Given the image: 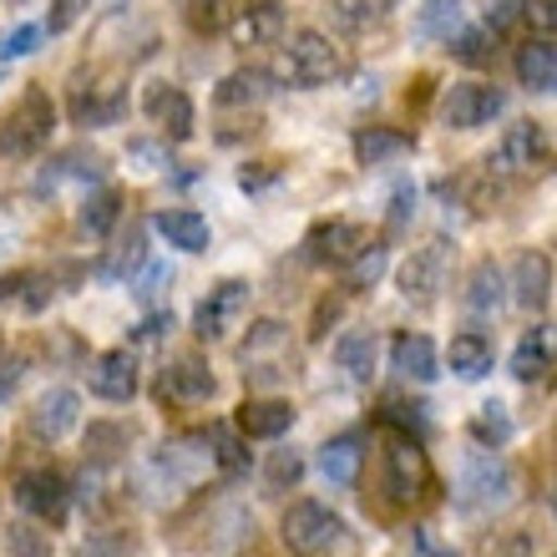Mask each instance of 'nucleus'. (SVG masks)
Wrapping results in <instances>:
<instances>
[{"label":"nucleus","mask_w":557,"mask_h":557,"mask_svg":"<svg viewBox=\"0 0 557 557\" xmlns=\"http://www.w3.org/2000/svg\"><path fill=\"white\" fill-rule=\"evenodd\" d=\"M278 537H284V547L294 557H355L360 553V537L350 532V522L314 497L289 502V512L278 522Z\"/></svg>","instance_id":"1"},{"label":"nucleus","mask_w":557,"mask_h":557,"mask_svg":"<svg viewBox=\"0 0 557 557\" xmlns=\"http://www.w3.org/2000/svg\"><path fill=\"white\" fill-rule=\"evenodd\" d=\"M522 492L517 482L512 461L492 446H476V451L461 456V471H456V507L471 517H492V512H507Z\"/></svg>","instance_id":"2"},{"label":"nucleus","mask_w":557,"mask_h":557,"mask_svg":"<svg viewBox=\"0 0 557 557\" xmlns=\"http://www.w3.org/2000/svg\"><path fill=\"white\" fill-rule=\"evenodd\" d=\"M51 137H57V102H51L46 87H26L5 112V122H0V158L11 162L41 158Z\"/></svg>","instance_id":"3"},{"label":"nucleus","mask_w":557,"mask_h":557,"mask_svg":"<svg viewBox=\"0 0 557 557\" xmlns=\"http://www.w3.org/2000/svg\"><path fill=\"white\" fill-rule=\"evenodd\" d=\"M238 366H244V381L249 385H289L299 375V350H294V335L284 320H259L249 324V339L238 345Z\"/></svg>","instance_id":"4"},{"label":"nucleus","mask_w":557,"mask_h":557,"mask_svg":"<svg viewBox=\"0 0 557 557\" xmlns=\"http://www.w3.org/2000/svg\"><path fill=\"white\" fill-rule=\"evenodd\" d=\"M278 76H284L294 91H320V87H330V82L345 76V57H339V46L330 41L324 30L305 26V30H294L289 46H284Z\"/></svg>","instance_id":"5"},{"label":"nucleus","mask_w":557,"mask_h":557,"mask_svg":"<svg viewBox=\"0 0 557 557\" xmlns=\"http://www.w3.org/2000/svg\"><path fill=\"white\" fill-rule=\"evenodd\" d=\"M431 456H425L421 441L411 436H391L381 451V492L391 507H416V502H425V492H431Z\"/></svg>","instance_id":"6"},{"label":"nucleus","mask_w":557,"mask_h":557,"mask_svg":"<svg viewBox=\"0 0 557 557\" xmlns=\"http://www.w3.org/2000/svg\"><path fill=\"white\" fill-rule=\"evenodd\" d=\"M502 112H507V91L492 87V82H451L436 102V117L451 133H476L486 122H497Z\"/></svg>","instance_id":"7"},{"label":"nucleus","mask_w":557,"mask_h":557,"mask_svg":"<svg viewBox=\"0 0 557 557\" xmlns=\"http://www.w3.org/2000/svg\"><path fill=\"white\" fill-rule=\"evenodd\" d=\"M11 497H15L21 512L36 517V522H46V528H61L66 512H72V482H66V471H57V467L21 471V476L11 482Z\"/></svg>","instance_id":"8"},{"label":"nucleus","mask_w":557,"mask_h":557,"mask_svg":"<svg viewBox=\"0 0 557 557\" xmlns=\"http://www.w3.org/2000/svg\"><path fill=\"white\" fill-rule=\"evenodd\" d=\"M249 294H253L249 278H219V284H213V289L198 299V309H193V335L203 339V345L223 339L238 320H244V309H249Z\"/></svg>","instance_id":"9"},{"label":"nucleus","mask_w":557,"mask_h":557,"mask_svg":"<svg viewBox=\"0 0 557 557\" xmlns=\"http://www.w3.org/2000/svg\"><path fill=\"white\" fill-rule=\"evenodd\" d=\"M370 244V234H366V223H355V219H324V223H314L305 234V264H314V269H345L355 259V253Z\"/></svg>","instance_id":"10"},{"label":"nucleus","mask_w":557,"mask_h":557,"mask_svg":"<svg viewBox=\"0 0 557 557\" xmlns=\"http://www.w3.org/2000/svg\"><path fill=\"white\" fill-rule=\"evenodd\" d=\"M158 471L168 476V486H183V492H193V486H203L208 476H213V446H208V431H183V436H173L168 446L158 451Z\"/></svg>","instance_id":"11"},{"label":"nucleus","mask_w":557,"mask_h":557,"mask_svg":"<svg viewBox=\"0 0 557 557\" xmlns=\"http://www.w3.org/2000/svg\"><path fill=\"white\" fill-rule=\"evenodd\" d=\"M66 112H72L76 127H117V122L127 117V87L97 82V76H76Z\"/></svg>","instance_id":"12"},{"label":"nucleus","mask_w":557,"mask_h":557,"mask_svg":"<svg viewBox=\"0 0 557 557\" xmlns=\"http://www.w3.org/2000/svg\"><path fill=\"white\" fill-rule=\"evenodd\" d=\"M553 158V147H547V133L543 122H512L507 133H502V143L492 147V158H486V168L492 173H532V168H543V162Z\"/></svg>","instance_id":"13"},{"label":"nucleus","mask_w":557,"mask_h":557,"mask_svg":"<svg viewBox=\"0 0 557 557\" xmlns=\"http://www.w3.org/2000/svg\"><path fill=\"white\" fill-rule=\"evenodd\" d=\"M137 385H143V375H137V355L127 350V345L91 355V366H87V391H91L97 400L127 406V400L137 396Z\"/></svg>","instance_id":"14"},{"label":"nucleus","mask_w":557,"mask_h":557,"mask_svg":"<svg viewBox=\"0 0 557 557\" xmlns=\"http://www.w3.org/2000/svg\"><path fill=\"white\" fill-rule=\"evenodd\" d=\"M143 112L158 122L168 143H188L198 133V107H193V97L177 82H147Z\"/></svg>","instance_id":"15"},{"label":"nucleus","mask_w":557,"mask_h":557,"mask_svg":"<svg viewBox=\"0 0 557 557\" xmlns=\"http://www.w3.org/2000/svg\"><path fill=\"white\" fill-rule=\"evenodd\" d=\"M158 391L168 400H183V406H203V400L219 396V375L208 370V360L198 350H183L173 355L158 375Z\"/></svg>","instance_id":"16"},{"label":"nucleus","mask_w":557,"mask_h":557,"mask_svg":"<svg viewBox=\"0 0 557 557\" xmlns=\"http://www.w3.org/2000/svg\"><path fill=\"white\" fill-rule=\"evenodd\" d=\"M76 421H82V396H76L72 385H51V391L36 396V406L26 411V436L57 446L66 431H76Z\"/></svg>","instance_id":"17"},{"label":"nucleus","mask_w":557,"mask_h":557,"mask_svg":"<svg viewBox=\"0 0 557 557\" xmlns=\"http://www.w3.org/2000/svg\"><path fill=\"white\" fill-rule=\"evenodd\" d=\"M446 278H451V244H425L416 249L406 264H400V294L416 299V305H431L441 289H446Z\"/></svg>","instance_id":"18"},{"label":"nucleus","mask_w":557,"mask_h":557,"mask_svg":"<svg viewBox=\"0 0 557 557\" xmlns=\"http://www.w3.org/2000/svg\"><path fill=\"white\" fill-rule=\"evenodd\" d=\"M507 289H512V299L528 309V314H543L547 299H553V259H547L543 249H522Z\"/></svg>","instance_id":"19"},{"label":"nucleus","mask_w":557,"mask_h":557,"mask_svg":"<svg viewBox=\"0 0 557 557\" xmlns=\"http://www.w3.org/2000/svg\"><path fill=\"white\" fill-rule=\"evenodd\" d=\"M234 425H238V436L244 441H278V436H289L294 431V406L289 400H278V396H249L244 406H238Z\"/></svg>","instance_id":"20"},{"label":"nucleus","mask_w":557,"mask_h":557,"mask_svg":"<svg viewBox=\"0 0 557 557\" xmlns=\"http://www.w3.org/2000/svg\"><path fill=\"white\" fill-rule=\"evenodd\" d=\"M284 36V5L278 0H249L244 11L228 21V41L234 46H274Z\"/></svg>","instance_id":"21"},{"label":"nucleus","mask_w":557,"mask_h":557,"mask_svg":"<svg viewBox=\"0 0 557 557\" xmlns=\"http://www.w3.org/2000/svg\"><path fill=\"white\" fill-rule=\"evenodd\" d=\"M517 82L537 97H557V41L553 36H537V41H522L512 57Z\"/></svg>","instance_id":"22"},{"label":"nucleus","mask_w":557,"mask_h":557,"mask_svg":"<svg viewBox=\"0 0 557 557\" xmlns=\"http://www.w3.org/2000/svg\"><path fill=\"white\" fill-rule=\"evenodd\" d=\"M553 366H557V330L553 324H532L512 350V375L522 385H537L553 375Z\"/></svg>","instance_id":"23"},{"label":"nucleus","mask_w":557,"mask_h":557,"mask_svg":"<svg viewBox=\"0 0 557 557\" xmlns=\"http://www.w3.org/2000/svg\"><path fill=\"white\" fill-rule=\"evenodd\" d=\"M360 467H366V436L360 431H339L320 446V471L330 486H355Z\"/></svg>","instance_id":"24"},{"label":"nucleus","mask_w":557,"mask_h":557,"mask_svg":"<svg viewBox=\"0 0 557 557\" xmlns=\"http://www.w3.org/2000/svg\"><path fill=\"white\" fill-rule=\"evenodd\" d=\"M350 147L360 168H385V162H396V158H411L416 137L400 133V127H355Z\"/></svg>","instance_id":"25"},{"label":"nucleus","mask_w":557,"mask_h":557,"mask_svg":"<svg viewBox=\"0 0 557 557\" xmlns=\"http://www.w3.org/2000/svg\"><path fill=\"white\" fill-rule=\"evenodd\" d=\"M269 97H274V72H264V66H238V72H228L219 82L213 107L234 112V107H264Z\"/></svg>","instance_id":"26"},{"label":"nucleus","mask_w":557,"mask_h":557,"mask_svg":"<svg viewBox=\"0 0 557 557\" xmlns=\"http://www.w3.org/2000/svg\"><path fill=\"white\" fill-rule=\"evenodd\" d=\"M66 177L97 188V183H107V158L97 152V147H66V152H57V158L46 162L41 188H57V183H66Z\"/></svg>","instance_id":"27"},{"label":"nucleus","mask_w":557,"mask_h":557,"mask_svg":"<svg viewBox=\"0 0 557 557\" xmlns=\"http://www.w3.org/2000/svg\"><path fill=\"white\" fill-rule=\"evenodd\" d=\"M335 366L350 375L355 385L375 381V366H381V335L375 330H345L335 339Z\"/></svg>","instance_id":"28"},{"label":"nucleus","mask_w":557,"mask_h":557,"mask_svg":"<svg viewBox=\"0 0 557 557\" xmlns=\"http://www.w3.org/2000/svg\"><path fill=\"white\" fill-rule=\"evenodd\" d=\"M133 441L137 431L127 421H91L82 436V456H87V467H117V461H127Z\"/></svg>","instance_id":"29"},{"label":"nucleus","mask_w":557,"mask_h":557,"mask_svg":"<svg viewBox=\"0 0 557 557\" xmlns=\"http://www.w3.org/2000/svg\"><path fill=\"white\" fill-rule=\"evenodd\" d=\"M391 370L396 375H406V381H436L441 375V355L436 345L425 335H411V330H400L396 339H391Z\"/></svg>","instance_id":"30"},{"label":"nucleus","mask_w":557,"mask_h":557,"mask_svg":"<svg viewBox=\"0 0 557 557\" xmlns=\"http://www.w3.org/2000/svg\"><path fill=\"white\" fill-rule=\"evenodd\" d=\"M152 228L168 238V249H183V253H208V219L193 213V208H162L152 213Z\"/></svg>","instance_id":"31"},{"label":"nucleus","mask_w":557,"mask_h":557,"mask_svg":"<svg viewBox=\"0 0 557 557\" xmlns=\"http://www.w3.org/2000/svg\"><path fill=\"white\" fill-rule=\"evenodd\" d=\"M446 360H451L456 381H482V375H492V366H497V350H492V339H486L482 330H461V335L451 339Z\"/></svg>","instance_id":"32"},{"label":"nucleus","mask_w":557,"mask_h":557,"mask_svg":"<svg viewBox=\"0 0 557 557\" xmlns=\"http://www.w3.org/2000/svg\"><path fill=\"white\" fill-rule=\"evenodd\" d=\"M461 305H467L471 314H497V309L507 305V274H502L492 259H482V264L467 274V294H461Z\"/></svg>","instance_id":"33"},{"label":"nucleus","mask_w":557,"mask_h":557,"mask_svg":"<svg viewBox=\"0 0 557 557\" xmlns=\"http://www.w3.org/2000/svg\"><path fill=\"white\" fill-rule=\"evenodd\" d=\"M122 219V193L112 188V183H97V188L87 193V203H82V213H76V228L87 238H107L112 228H117Z\"/></svg>","instance_id":"34"},{"label":"nucleus","mask_w":557,"mask_h":557,"mask_svg":"<svg viewBox=\"0 0 557 557\" xmlns=\"http://www.w3.org/2000/svg\"><path fill=\"white\" fill-rule=\"evenodd\" d=\"M396 15V0H330V21L350 36H366V30L385 26Z\"/></svg>","instance_id":"35"},{"label":"nucleus","mask_w":557,"mask_h":557,"mask_svg":"<svg viewBox=\"0 0 557 557\" xmlns=\"http://www.w3.org/2000/svg\"><path fill=\"white\" fill-rule=\"evenodd\" d=\"M208 431V446H213V467H219V476H228V482H238V476H249V446H244V436H238V425H203Z\"/></svg>","instance_id":"36"},{"label":"nucleus","mask_w":557,"mask_h":557,"mask_svg":"<svg viewBox=\"0 0 557 557\" xmlns=\"http://www.w3.org/2000/svg\"><path fill=\"white\" fill-rule=\"evenodd\" d=\"M385 269H391V249H385V244H366V249L355 253L350 264L339 269V289L345 294H366V289H375V284H381L385 278Z\"/></svg>","instance_id":"37"},{"label":"nucleus","mask_w":557,"mask_h":557,"mask_svg":"<svg viewBox=\"0 0 557 557\" xmlns=\"http://www.w3.org/2000/svg\"><path fill=\"white\" fill-rule=\"evenodd\" d=\"M177 15L193 36H223L228 21H234V0H177Z\"/></svg>","instance_id":"38"},{"label":"nucleus","mask_w":557,"mask_h":557,"mask_svg":"<svg viewBox=\"0 0 557 557\" xmlns=\"http://www.w3.org/2000/svg\"><path fill=\"white\" fill-rule=\"evenodd\" d=\"M0 543H5V557H51V553H57V543H51V532H46V522H36V517L5 522V532H0Z\"/></svg>","instance_id":"39"},{"label":"nucleus","mask_w":557,"mask_h":557,"mask_svg":"<svg viewBox=\"0 0 557 557\" xmlns=\"http://www.w3.org/2000/svg\"><path fill=\"white\" fill-rule=\"evenodd\" d=\"M467 431H471V441H476V446H492V451H502V446L517 436L512 411H507L502 400H486V406H476V416H471Z\"/></svg>","instance_id":"40"},{"label":"nucleus","mask_w":557,"mask_h":557,"mask_svg":"<svg viewBox=\"0 0 557 557\" xmlns=\"http://www.w3.org/2000/svg\"><path fill=\"white\" fill-rule=\"evenodd\" d=\"M461 26H467V5L461 0H425L421 15H416V30L431 36V41H451Z\"/></svg>","instance_id":"41"},{"label":"nucleus","mask_w":557,"mask_h":557,"mask_svg":"<svg viewBox=\"0 0 557 557\" xmlns=\"http://www.w3.org/2000/svg\"><path fill=\"white\" fill-rule=\"evenodd\" d=\"M143 264H147V238H143V228H127V244H117V253H112V259H102V264H97V274L117 284V278H133Z\"/></svg>","instance_id":"42"},{"label":"nucleus","mask_w":557,"mask_h":557,"mask_svg":"<svg viewBox=\"0 0 557 557\" xmlns=\"http://www.w3.org/2000/svg\"><path fill=\"white\" fill-rule=\"evenodd\" d=\"M446 46H451L456 61H467V66H482V61H492V51H497V30H492V26H486V30H467V26H461Z\"/></svg>","instance_id":"43"},{"label":"nucleus","mask_w":557,"mask_h":557,"mask_svg":"<svg viewBox=\"0 0 557 557\" xmlns=\"http://www.w3.org/2000/svg\"><path fill=\"white\" fill-rule=\"evenodd\" d=\"M375 421L391 425V431H400V436H411V441H425V431H431V421H425V406H400V400H385Z\"/></svg>","instance_id":"44"},{"label":"nucleus","mask_w":557,"mask_h":557,"mask_svg":"<svg viewBox=\"0 0 557 557\" xmlns=\"http://www.w3.org/2000/svg\"><path fill=\"white\" fill-rule=\"evenodd\" d=\"M87 557H137V537L122 528H107V532H91L87 543H82Z\"/></svg>","instance_id":"45"},{"label":"nucleus","mask_w":557,"mask_h":557,"mask_svg":"<svg viewBox=\"0 0 557 557\" xmlns=\"http://www.w3.org/2000/svg\"><path fill=\"white\" fill-rule=\"evenodd\" d=\"M299 476H305V456L294 451H274L269 456V471H264V482H269V492H284V486H299Z\"/></svg>","instance_id":"46"},{"label":"nucleus","mask_w":557,"mask_h":557,"mask_svg":"<svg viewBox=\"0 0 557 557\" xmlns=\"http://www.w3.org/2000/svg\"><path fill=\"white\" fill-rule=\"evenodd\" d=\"M385 208H391V213H385V228H391V234H406L416 219V183H396Z\"/></svg>","instance_id":"47"},{"label":"nucleus","mask_w":557,"mask_h":557,"mask_svg":"<svg viewBox=\"0 0 557 557\" xmlns=\"http://www.w3.org/2000/svg\"><path fill=\"white\" fill-rule=\"evenodd\" d=\"M91 5H97V0H51V11H46V36H66Z\"/></svg>","instance_id":"48"},{"label":"nucleus","mask_w":557,"mask_h":557,"mask_svg":"<svg viewBox=\"0 0 557 557\" xmlns=\"http://www.w3.org/2000/svg\"><path fill=\"white\" fill-rule=\"evenodd\" d=\"M162 284H173V269L162 264V259H147V264L133 274V294L143 299V305H152V299H158Z\"/></svg>","instance_id":"49"},{"label":"nucleus","mask_w":557,"mask_h":557,"mask_svg":"<svg viewBox=\"0 0 557 557\" xmlns=\"http://www.w3.org/2000/svg\"><path fill=\"white\" fill-rule=\"evenodd\" d=\"M522 21L543 36H557V0H522Z\"/></svg>","instance_id":"50"},{"label":"nucleus","mask_w":557,"mask_h":557,"mask_svg":"<svg viewBox=\"0 0 557 557\" xmlns=\"http://www.w3.org/2000/svg\"><path fill=\"white\" fill-rule=\"evenodd\" d=\"M46 36V26H21L5 36V46H0V61H15V57H30L36 51V41Z\"/></svg>","instance_id":"51"},{"label":"nucleus","mask_w":557,"mask_h":557,"mask_svg":"<svg viewBox=\"0 0 557 557\" xmlns=\"http://www.w3.org/2000/svg\"><path fill=\"white\" fill-rule=\"evenodd\" d=\"M21 381H26V360H21V355H5V360H0V406L21 391Z\"/></svg>","instance_id":"52"},{"label":"nucleus","mask_w":557,"mask_h":557,"mask_svg":"<svg viewBox=\"0 0 557 557\" xmlns=\"http://www.w3.org/2000/svg\"><path fill=\"white\" fill-rule=\"evenodd\" d=\"M274 177H278L274 162H249V168L238 173V188H244V193H264L269 183H274Z\"/></svg>","instance_id":"53"},{"label":"nucleus","mask_w":557,"mask_h":557,"mask_svg":"<svg viewBox=\"0 0 557 557\" xmlns=\"http://www.w3.org/2000/svg\"><path fill=\"white\" fill-rule=\"evenodd\" d=\"M411 553H416V557H461L451 543H441L436 532H425V528H416V537H411Z\"/></svg>","instance_id":"54"},{"label":"nucleus","mask_w":557,"mask_h":557,"mask_svg":"<svg viewBox=\"0 0 557 557\" xmlns=\"http://www.w3.org/2000/svg\"><path fill=\"white\" fill-rule=\"evenodd\" d=\"M162 335H173V309H152L133 330V339H162Z\"/></svg>","instance_id":"55"},{"label":"nucleus","mask_w":557,"mask_h":557,"mask_svg":"<svg viewBox=\"0 0 557 557\" xmlns=\"http://www.w3.org/2000/svg\"><path fill=\"white\" fill-rule=\"evenodd\" d=\"M512 21H522V0H497V5H486V26L492 30H507Z\"/></svg>","instance_id":"56"},{"label":"nucleus","mask_w":557,"mask_h":557,"mask_svg":"<svg viewBox=\"0 0 557 557\" xmlns=\"http://www.w3.org/2000/svg\"><path fill=\"white\" fill-rule=\"evenodd\" d=\"M335 320H339V299H330V294H324L320 305H314V330H309V339H324V330H330Z\"/></svg>","instance_id":"57"},{"label":"nucleus","mask_w":557,"mask_h":557,"mask_svg":"<svg viewBox=\"0 0 557 557\" xmlns=\"http://www.w3.org/2000/svg\"><path fill=\"white\" fill-rule=\"evenodd\" d=\"M26 274H30V269H11V274H0V305H21Z\"/></svg>","instance_id":"58"},{"label":"nucleus","mask_w":557,"mask_h":557,"mask_svg":"<svg viewBox=\"0 0 557 557\" xmlns=\"http://www.w3.org/2000/svg\"><path fill=\"white\" fill-rule=\"evenodd\" d=\"M133 158H143V162H158V168H168V158H162L152 143H133Z\"/></svg>","instance_id":"59"},{"label":"nucleus","mask_w":557,"mask_h":557,"mask_svg":"<svg viewBox=\"0 0 557 557\" xmlns=\"http://www.w3.org/2000/svg\"><path fill=\"white\" fill-rule=\"evenodd\" d=\"M0 350H5V330H0Z\"/></svg>","instance_id":"60"},{"label":"nucleus","mask_w":557,"mask_h":557,"mask_svg":"<svg viewBox=\"0 0 557 557\" xmlns=\"http://www.w3.org/2000/svg\"><path fill=\"white\" fill-rule=\"evenodd\" d=\"M553 517H557V502H553Z\"/></svg>","instance_id":"61"},{"label":"nucleus","mask_w":557,"mask_h":557,"mask_svg":"<svg viewBox=\"0 0 557 557\" xmlns=\"http://www.w3.org/2000/svg\"><path fill=\"white\" fill-rule=\"evenodd\" d=\"M244 557H249V553H244Z\"/></svg>","instance_id":"62"}]
</instances>
